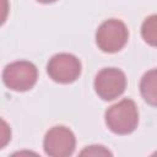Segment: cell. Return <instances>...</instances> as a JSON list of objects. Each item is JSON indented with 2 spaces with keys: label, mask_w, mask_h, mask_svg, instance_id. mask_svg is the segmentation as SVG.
Wrapping results in <instances>:
<instances>
[{
  "label": "cell",
  "mask_w": 157,
  "mask_h": 157,
  "mask_svg": "<svg viewBox=\"0 0 157 157\" xmlns=\"http://www.w3.org/2000/svg\"><path fill=\"white\" fill-rule=\"evenodd\" d=\"M126 88V76L117 67L101 70L94 78V91L103 101H113L121 96Z\"/></svg>",
  "instance_id": "obj_4"
},
{
  "label": "cell",
  "mask_w": 157,
  "mask_h": 157,
  "mask_svg": "<svg viewBox=\"0 0 157 157\" xmlns=\"http://www.w3.org/2000/svg\"><path fill=\"white\" fill-rule=\"evenodd\" d=\"M105 124L112 132L118 135L132 132L139 124V110L135 102L124 98L109 107L105 112Z\"/></svg>",
  "instance_id": "obj_1"
},
{
  "label": "cell",
  "mask_w": 157,
  "mask_h": 157,
  "mask_svg": "<svg viewBox=\"0 0 157 157\" xmlns=\"http://www.w3.org/2000/svg\"><path fill=\"white\" fill-rule=\"evenodd\" d=\"M141 36L148 45L157 48V15H151L144 21Z\"/></svg>",
  "instance_id": "obj_8"
},
{
  "label": "cell",
  "mask_w": 157,
  "mask_h": 157,
  "mask_svg": "<svg viewBox=\"0 0 157 157\" xmlns=\"http://www.w3.org/2000/svg\"><path fill=\"white\" fill-rule=\"evenodd\" d=\"M76 146L74 132L66 126L52 128L44 137L43 147L48 156L52 157H67L72 155Z\"/></svg>",
  "instance_id": "obj_6"
},
{
  "label": "cell",
  "mask_w": 157,
  "mask_h": 157,
  "mask_svg": "<svg viewBox=\"0 0 157 157\" xmlns=\"http://www.w3.org/2000/svg\"><path fill=\"white\" fill-rule=\"evenodd\" d=\"M38 2H42V4H52V2H55L56 0H37Z\"/></svg>",
  "instance_id": "obj_10"
},
{
  "label": "cell",
  "mask_w": 157,
  "mask_h": 157,
  "mask_svg": "<svg viewBox=\"0 0 157 157\" xmlns=\"http://www.w3.org/2000/svg\"><path fill=\"white\" fill-rule=\"evenodd\" d=\"M140 92L147 104L157 107V69H152L142 76Z\"/></svg>",
  "instance_id": "obj_7"
},
{
  "label": "cell",
  "mask_w": 157,
  "mask_h": 157,
  "mask_svg": "<svg viewBox=\"0 0 157 157\" xmlns=\"http://www.w3.org/2000/svg\"><path fill=\"white\" fill-rule=\"evenodd\" d=\"M129 39V31L120 20L104 21L96 32V43L104 53H117L124 48Z\"/></svg>",
  "instance_id": "obj_3"
},
{
  "label": "cell",
  "mask_w": 157,
  "mask_h": 157,
  "mask_svg": "<svg viewBox=\"0 0 157 157\" xmlns=\"http://www.w3.org/2000/svg\"><path fill=\"white\" fill-rule=\"evenodd\" d=\"M81 155H94V156H97V155H112L108 150H105L103 146H90L88 148H86V150H83L82 152H81Z\"/></svg>",
  "instance_id": "obj_9"
},
{
  "label": "cell",
  "mask_w": 157,
  "mask_h": 157,
  "mask_svg": "<svg viewBox=\"0 0 157 157\" xmlns=\"http://www.w3.org/2000/svg\"><path fill=\"white\" fill-rule=\"evenodd\" d=\"M49 77L59 83H71L81 75L80 60L69 53H59L52 56L47 65Z\"/></svg>",
  "instance_id": "obj_5"
},
{
  "label": "cell",
  "mask_w": 157,
  "mask_h": 157,
  "mask_svg": "<svg viewBox=\"0 0 157 157\" xmlns=\"http://www.w3.org/2000/svg\"><path fill=\"white\" fill-rule=\"evenodd\" d=\"M38 78V70L34 64L26 60L13 61L2 71V81L12 91L23 92L31 90Z\"/></svg>",
  "instance_id": "obj_2"
}]
</instances>
